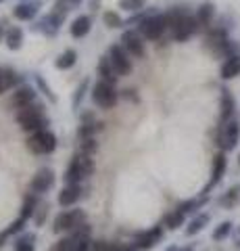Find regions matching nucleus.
Wrapping results in <instances>:
<instances>
[{"instance_id": "obj_27", "label": "nucleus", "mask_w": 240, "mask_h": 251, "mask_svg": "<svg viewBox=\"0 0 240 251\" xmlns=\"http://www.w3.org/2000/svg\"><path fill=\"white\" fill-rule=\"evenodd\" d=\"M103 21H105V25L107 27H111V29H117L121 25H126V21L121 19V15L119 13H113V11H107L103 15Z\"/></svg>"}, {"instance_id": "obj_26", "label": "nucleus", "mask_w": 240, "mask_h": 251, "mask_svg": "<svg viewBox=\"0 0 240 251\" xmlns=\"http://www.w3.org/2000/svg\"><path fill=\"white\" fill-rule=\"evenodd\" d=\"M213 15H215V6H213V2L200 4V9H198V13H196L198 25H209V23L213 21Z\"/></svg>"}, {"instance_id": "obj_21", "label": "nucleus", "mask_w": 240, "mask_h": 251, "mask_svg": "<svg viewBox=\"0 0 240 251\" xmlns=\"http://www.w3.org/2000/svg\"><path fill=\"white\" fill-rule=\"evenodd\" d=\"M240 75V57H230L226 63L221 65V77L223 80H232V77Z\"/></svg>"}, {"instance_id": "obj_46", "label": "nucleus", "mask_w": 240, "mask_h": 251, "mask_svg": "<svg viewBox=\"0 0 240 251\" xmlns=\"http://www.w3.org/2000/svg\"><path fill=\"white\" fill-rule=\"evenodd\" d=\"M238 163H240V157H238Z\"/></svg>"}, {"instance_id": "obj_16", "label": "nucleus", "mask_w": 240, "mask_h": 251, "mask_svg": "<svg viewBox=\"0 0 240 251\" xmlns=\"http://www.w3.org/2000/svg\"><path fill=\"white\" fill-rule=\"evenodd\" d=\"M38 11H40V4L32 0V2H21V4H17V6H15V11H13V15L19 21H32L36 15H38Z\"/></svg>"}, {"instance_id": "obj_47", "label": "nucleus", "mask_w": 240, "mask_h": 251, "mask_svg": "<svg viewBox=\"0 0 240 251\" xmlns=\"http://www.w3.org/2000/svg\"><path fill=\"white\" fill-rule=\"evenodd\" d=\"M0 2H2V0H0Z\"/></svg>"}, {"instance_id": "obj_4", "label": "nucleus", "mask_w": 240, "mask_h": 251, "mask_svg": "<svg viewBox=\"0 0 240 251\" xmlns=\"http://www.w3.org/2000/svg\"><path fill=\"white\" fill-rule=\"evenodd\" d=\"M88 226L82 224L71 237L59 241L50 251H88L90 249V239H88Z\"/></svg>"}, {"instance_id": "obj_36", "label": "nucleus", "mask_w": 240, "mask_h": 251, "mask_svg": "<svg viewBox=\"0 0 240 251\" xmlns=\"http://www.w3.org/2000/svg\"><path fill=\"white\" fill-rule=\"evenodd\" d=\"M36 84H38V88H40V90L46 94V97H48V100H50V103H57V97H55V92H52V90H50V86H48V84H46V82L42 80V75H36Z\"/></svg>"}, {"instance_id": "obj_9", "label": "nucleus", "mask_w": 240, "mask_h": 251, "mask_svg": "<svg viewBox=\"0 0 240 251\" xmlns=\"http://www.w3.org/2000/svg\"><path fill=\"white\" fill-rule=\"evenodd\" d=\"M238 136H240V126L238 122L230 120L219 128V136H218V145L223 151H232L238 145Z\"/></svg>"}, {"instance_id": "obj_24", "label": "nucleus", "mask_w": 240, "mask_h": 251, "mask_svg": "<svg viewBox=\"0 0 240 251\" xmlns=\"http://www.w3.org/2000/svg\"><path fill=\"white\" fill-rule=\"evenodd\" d=\"M232 113H234V99L228 90H221V122H230Z\"/></svg>"}, {"instance_id": "obj_23", "label": "nucleus", "mask_w": 240, "mask_h": 251, "mask_svg": "<svg viewBox=\"0 0 240 251\" xmlns=\"http://www.w3.org/2000/svg\"><path fill=\"white\" fill-rule=\"evenodd\" d=\"M77 63V52L73 49H67L59 54V59L55 61V67L57 69H71Z\"/></svg>"}, {"instance_id": "obj_25", "label": "nucleus", "mask_w": 240, "mask_h": 251, "mask_svg": "<svg viewBox=\"0 0 240 251\" xmlns=\"http://www.w3.org/2000/svg\"><path fill=\"white\" fill-rule=\"evenodd\" d=\"M103 130V124H98L96 120L94 122H84L80 128H77V138L84 140V138H94L96 132Z\"/></svg>"}, {"instance_id": "obj_12", "label": "nucleus", "mask_w": 240, "mask_h": 251, "mask_svg": "<svg viewBox=\"0 0 240 251\" xmlns=\"http://www.w3.org/2000/svg\"><path fill=\"white\" fill-rule=\"evenodd\" d=\"M52 186H55V172L50 168H42L32 180V193L34 195H42L46 191H50Z\"/></svg>"}, {"instance_id": "obj_6", "label": "nucleus", "mask_w": 240, "mask_h": 251, "mask_svg": "<svg viewBox=\"0 0 240 251\" xmlns=\"http://www.w3.org/2000/svg\"><path fill=\"white\" fill-rule=\"evenodd\" d=\"M165 29H169L165 15H151V17H144L140 21V25H138V31H140L146 40H159V38L165 34Z\"/></svg>"}, {"instance_id": "obj_11", "label": "nucleus", "mask_w": 240, "mask_h": 251, "mask_svg": "<svg viewBox=\"0 0 240 251\" xmlns=\"http://www.w3.org/2000/svg\"><path fill=\"white\" fill-rule=\"evenodd\" d=\"M36 103V88H32L29 84H21L17 86V90L13 92V97L9 100V107L11 109H25L29 105H34Z\"/></svg>"}, {"instance_id": "obj_33", "label": "nucleus", "mask_w": 240, "mask_h": 251, "mask_svg": "<svg viewBox=\"0 0 240 251\" xmlns=\"http://www.w3.org/2000/svg\"><path fill=\"white\" fill-rule=\"evenodd\" d=\"M96 149H98V145H96L94 138H84V140H80V153L82 155H92Z\"/></svg>"}, {"instance_id": "obj_13", "label": "nucleus", "mask_w": 240, "mask_h": 251, "mask_svg": "<svg viewBox=\"0 0 240 251\" xmlns=\"http://www.w3.org/2000/svg\"><path fill=\"white\" fill-rule=\"evenodd\" d=\"M121 42H123L121 46L128 50V54H131V57H136V59L144 57V42L138 38L136 31H123Z\"/></svg>"}, {"instance_id": "obj_2", "label": "nucleus", "mask_w": 240, "mask_h": 251, "mask_svg": "<svg viewBox=\"0 0 240 251\" xmlns=\"http://www.w3.org/2000/svg\"><path fill=\"white\" fill-rule=\"evenodd\" d=\"M17 122L21 124V128L25 132H32V134H36V132L40 130H46L44 126H48V117H44V111H42V105H29L25 109H21V111L17 113Z\"/></svg>"}, {"instance_id": "obj_32", "label": "nucleus", "mask_w": 240, "mask_h": 251, "mask_svg": "<svg viewBox=\"0 0 240 251\" xmlns=\"http://www.w3.org/2000/svg\"><path fill=\"white\" fill-rule=\"evenodd\" d=\"M184 216H186V214H182L180 209H175L172 216H167V228H172V230L180 228V226L184 224Z\"/></svg>"}, {"instance_id": "obj_10", "label": "nucleus", "mask_w": 240, "mask_h": 251, "mask_svg": "<svg viewBox=\"0 0 240 251\" xmlns=\"http://www.w3.org/2000/svg\"><path fill=\"white\" fill-rule=\"evenodd\" d=\"M109 59H111L115 72H117V75H128V74H131L130 54H128V50L123 49L121 44H113V46H111V49H109Z\"/></svg>"}, {"instance_id": "obj_41", "label": "nucleus", "mask_w": 240, "mask_h": 251, "mask_svg": "<svg viewBox=\"0 0 240 251\" xmlns=\"http://www.w3.org/2000/svg\"><path fill=\"white\" fill-rule=\"evenodd\" d=\"M98 4H100V0H92V9H94V11L98 9Z\"/></svg>"}, {"instance_id": "obj_8", "label": "nucleus", "mask_w": 240, "mask_h": 251, "mask_svg": "<svg viewBox=\"0 0 240 251\" xmlns=\"http://www.w3.org/2000/svg\"><path fill=\"white\" fill-rule=\"evenodd\" d=\"M86 220V214L82 209H69L63 211L55 218V232H63V230H77Z\"/></svg>"}, {"instance_id": "obj_42", "label": "nucleus", "mask_w": 240, "mask_h": 251, "mask_svg": "<svg viewBox=\"0 0 240 251\" xmlns=\"http://www.w3.org/2000/svg\"><path fill=\"white\" fill-rule=\"evenodd\" d=\"M82 0H69V4H80Z\"/></svg>"}, {"instance_id": "obj_29", "label": "nucleus", "mask_w": 240, "mask_h": 251, "mask_svg": "<svg viewBox=\"0 0 240 251\" xmlns=\"http://www.w3.org/2000/svg\"><path fill=\"white\" fill-rule=\"evenodd\" d=\"M146 6V0H119V9L128 13H138Z\"/></svg>"}, {"instance_id": "obj_30", "label": "nucleus", "mask_w": 240, "mask_h": 251, "mask_svg": "<svg viewBox=\"0 0 240 251\" xmlns=\"http://www.w3.org/2000/svg\"><path fill=\"white\" fill-rule=\"evenodd\" d=\"M207 222H209V216H207V214H203V216L195 218V220H192V222H190L188 228H186V234H190V237H192V234L200 232V230L205 228V224H207Z\"/></svg>"}, {"instance_id": "obj_20", "label": "nucleus", "mask_w": 240, "mask_h": 251, "mask_svg": "<svg viewBox=\"0 0 240 251\" xmlns=\"http://www.w3.org/2000/svg\"><path fill=\"white\" fill-rule=\"evenodd\" d=\"M92 29V19L88 17V15H80V17H75L71 27H69V31H71L73 38H84L88 36V31Z\"/></svg>"}, {"instance_id": "obj_17", "label": "nucleus", "mask_w": 240, "mask_h": 251, "mask_svg": "<svg viewBox=\"0 0 240 251\" xmlns=\"http://www.w3.org/2000/svg\"><path fill=\"white\" fill-rule=\"evenodd\" d=\"M82 197V186L80 184H71V186H65L63 191L59 193V203L63 207H69L73 205V203H77Z\"/></svg>"}, {"instance_id": "obj_5", "label": "nucleus", "mask_w": 240, "mask_h": 251, "mask_svg": "<svg viewBox=\"0 0 240 251\" xmlns=\"http://www.w3.org/2000/svg\"><path fill=\"white\" fill-rule=\"evenodd\" d=\"M92 100H94L100 109H113L119 100V94L113 84L100 80L94 84V88H92Z\"/></svg>"}, {"instance_id": "obj_45", "label": "nucleus", "mask_w": 240, "mask_h": 251, "mask_svg": "<svg viewBox=\"0 0 240 251\" xmlns=\"http://www.w3.org/2000/svg\"><path fill=\"white\" fill-rule=\"evenodd\" d=\"M0 247H2V237H0Z\"/></svg>"}, {"instance_id": "obj_34", "label": "nucleus", "mask_w": 240, "mask_h": 251, "mask_svg": "<svg viewBox=\"0 0 240 251\" xmlns=\"http://www.w3.org/2000/svg\"><path fill=\"white\" fill-rule=\"evenodd\" d=\"M230 230H232V222H221L218 228L213 230V239L215 241H221V239H226L228 234H230Z\"/></svg>"}, {"instance_id": "obj_35", "label": "nucleus", "mask_w": 240, "mask_h": 251, "mask_svg": "<svg viewBox=\"0 0 240 251\" xmlns=\"http://www.w3.org/2000/svg\"><path fill=\"white\" fill-rule=\"evenodd\" d=\"M34 234H25L23 239H19V243L15 245V251H34Z\"/></svg>"}, {"instance_id": "obj_22", "label": "nucleus", "mask_w": 240, "mask_h": 251, "mask_svg": "<svg viewBox=\"0 0 240 251\" xmlns=\"http://www.w3.org/2000/svg\"><path fill=\"white\" fill-rule=\"evenodd\" d=\"M4 42H6V46H9L11 50H19L21 46H23V29H21V27H17V25L9 27V31H6V38H4Z\"/></svg>"}, {"instance_id": "obj_18", "label": "nucleus", "mask_w": 240, "mask_h": 251, "mask_svg": "<svg viewBox=\"0 0 240 251\" xmlns=\"http://www.w3.org/2000/svg\"><path fill=\"white\" fill-rule=\"evenodd\" d=\"M226 166H228V161H226V155L223 153H218L213 157V172H211V182H209V186L205 188V193L209 191L211 186H215L219 182V180L223 178V172H226Z\"/></svg>"}, {"instance_id": "obj_1", "label": "nucleus", "mask_w": 240, "mask_h": 251, "mask_svg": "<svg viewBox=\"0 0 240 251\" xmlns=\"http://www.w3.org/2000/svg\"><path fill=\"white\" fill-rule=\"evenodd\" d=\"M165 17H167V25H169V29L174 31V40H177V42L188 40V38L198 29V21H196V17H190V15H186V13L172 11V13H167Z\"/></svg>"}, {"instance_id": "obj_44", "label": "nucleus", "mask_w": 240, "mask_h": 251, "mask_svg": "<svg viewBox=\"0 0 240 251\" xmlns=\"http://www.w3.org/2000/svg\"><path fill=\"white\" fill-rule=\"evenodd\" d=\"M182 251H192V247H186V249H182Z\"/></svg>"}, {"instance_id": "obj_19", "label": "nucleus", "mask_w": 240, "mask_h": 251, "mask_svg": "<svg viewBox=\"0 0 240 251\" xmlns=\"http://www.w3.org/2000/svg\"><path fill=\"white\" fill-rule=\"evenodd\" d=\"M98 74L103 75L105 82H109L113 86H115V82H117L119 75H117V72H115V67H113V63L109 59V54H103V57H100V61H98Z\"/></svg>"}, {"instance_id": "obj_31", "label": "nucleus", "mask_w": 240, "mask_h": 251, "mask_svg": "<svg viewBox=\"0 0 240 251\" xmlns=\"http://www.w3.org/2000/svg\"><path fill=\"white\" fill-rule=\"evenodd\" d=\"M36 205H38L36 195H29V197H25V203H23V209H21V218H25V220H27L29 216H34Z\"/></svg>"}, {"instance_id": "obj_39", "label": "nucleus", "mask_w": 240, "mask_h": 251, "mask_svg": "<svg viewBox=\"0 0 240 251\" xmlns=\"http://www.w3.org/2000/svg\"><path fill=\"white\" fill-rule=\"evenodd\" d=\"M136 90H123V99H131V100H138V97H136V94H134Z\"/></svg>"}, {"instance_id": "obj_40", "label": "nucleus", "mask_w": 240, "mask_h": 251, "mask_svg": "<svg viewBox=\"0 0 240 251\" xmlns=\"http://www.w3.org/2000/svg\"><path fill=\"white\" fill-rule=\"evenodd\" d=\"M6 31H9V27H4L2 21H0V40H2V38H6Z\"/></svg>"}, {"instance_id": "obj_28", "label": "nucleus", "mask_w": 240, "mask_h": 251, "mask_svg": "<svg viewBox=\"0 0 240 251\" xmlns=\"http://www.w3.org/2000/svg\"><path fill=\"white\" fill-rule=\"evenodd\" d=\"M88 86H90V80L86 77V80H82V84L75 88V92H73V99H71V105H73V109H77L80 107V103L84 100V97H86V90H88Z\"/></svg>"}, {"instance_id": "obj_38", "label": "nucleus", "mask_w": 240, "mask_h": 251, "mask_svg": "<svg viewBox=\"0 0 240 251\" xmlns=\"http://www.w3.org/2000/svg\"><path fill=\"white\" fill-rule=\"evenodd\" d=\"M23 224H25V218H19V220H15V222L9 226V230H6V234H15V232H19L23 228Z\"/></svg>"}, {"instance_id": "obj_7", "label": "nucleus", "mask_w": 240, "mask_h": 251, "mask_svg": "<svg viewBox=\"0 0 240 251\" xmlns=\"http://www.w3.org/2000/svg\"><path fill=\"white\" fill-rule=\"evenodd\" d=\"M27 149L36 155H48L57 149V136L50 130H40L27 138Z\"/></svg>"}, {"instance_id": "obj_14", "label": "nucleus", "mask_w": 240, "mask_h": 251, "mask_svg": "<svg viewBox=\"0 0 240 251\" xmlns=\"http://www.w3.org/2000/svg\"><path fill=\"white\" fill-rule=\"evenodd\" d=\"M63 21H65V17H61V15H57V13H50V15H46L40 23H38L36 29H40L42 34H46V36H55L57 31L61 29V25H63Z\"/></svg>"}, {"instance_id": "obj_37", "label": "nucleus", "mask_w": 240, "mask_h": 251, "mask_svg": "<svg viewBox=\"0 0 240 251\" xmlns=\"http://www.w3.org/2000/svg\"><path fill=\"white\" fill-rule=\"evenodd\" d=\"M236 199H238V191H236V188H232V191H228L226 197L221 199V203H223V205H234Z\"/></svg>"}, {"instance_id": "obj_3", "label": "nucleus", "mask_w": 240, "mask_h": 251, "mask_svg": "<svg viewBox=\"0 0 240 251\" xmlns=\"http://www.w3.org/2000/svg\"><path fill=\"white\" fill-rule=\"evenodd\" d=\"M92 170H94V163H92L90 155L77 153L73 159H71V163H69L67 172H65L67 184H69V186H71V184H80L82 180H86V178L92 174Z\"/></svg>"}, {"instance_id": "obj_43", "label": "nucleus", "mask_w": 240, "mask_h": 251, "mask_svg": "<svg viewBox=\"0 0 240 251\" xmlns=\"http://www.w3.org/2000/svg\"><path fill=\"white\" fill-rule=\"evenodd\" d=\"M167 251H177V247H169V249H167Z\"/></svg>"}, {"instance_id": "obj_15", "label": "nucleus", "mask_w": 240, "mask_h": 251, "mask_svg": "<svg viewBox=\"0 0 240 251\" xmlns=\"http://www.w3.org/2000/svg\"><path fill=\"white\" fill-rule=\"evenodd\" d=\"M161 237H163V228H161V226H154L153 230L138 234L136 247H138V249H151V247H154V245H157V243L161 241Z\"/></svg>"}]
</instances>
